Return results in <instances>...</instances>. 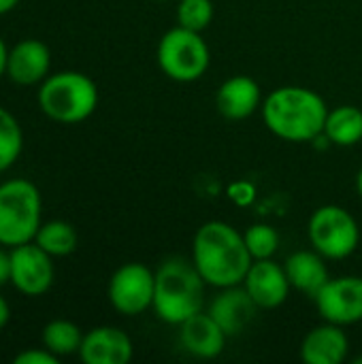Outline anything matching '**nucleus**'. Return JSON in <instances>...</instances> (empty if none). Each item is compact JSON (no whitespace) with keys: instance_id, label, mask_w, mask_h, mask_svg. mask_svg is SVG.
Wrapping results in <instances>:
<instances>
[{"instance_id":"obj_1","label":"nucleus","mask_w":362,"mask_h":364,"mask_svg":"<svg viewBox=\"0 0 362 364\" xmlns=\"http://www.w3.org/2000/svg\"><path fill=\"white\" fill-rule=\"evenodd\" d=\"M192 262L213 288H230L243 284L254 258L243 235L226 222L213 220L203 224L194 235Z\"/></svg>"},{"instance_id":"obj_2","label":"nucleus","mask_w":362,"mask_h":364,"mask_svg":"<svg viewBox=\"0 0 362 364\" xmlns=\"http://www.w3.org/2000/svg\"><path fill=\"white\" fill-rule=\"evenodd\" d=\"M329 107L324 98L301 85H284L262 102L265 126L280 139L292 143L316 141L324 132Z\"/></svg>"},{"instance_id":"obj_3","label":"nucleus","mask_w":362,"mask_h":364,"mask_svg":"<svg viewBox=\"0 0 362 364\" xmlns=\"http://www.w3.org/2000/svg\"><path fill=\"white\" fill-rule=\"evenodd\" d=\"M207 282L194 262L173 256L166 258L156 271V290L151 309L166 324H181L205 307Z\"/></svg>"},{"instance_id":"obj_4","label":"nucleus","mask_w":362,"mask_h":364,"mask_svg":"<svg viewBox=\"0 0 362 364\" xmlns=\"http://www.w3.org/2000/svg\"><path fill=\"white\" fill-rule=\"evenodd\" d=\"M38 109L58 124L85 122L98 107L96 83L77 70H60L38 83Z\"/></svg>"},{"instance_id":"obj_5","label":"nucleus","mask_w":362,"mask_h":364,"mask_svg":"<svg viewBox=\"0 0 362 364\" xmlns=\"http://www.w3.org/2000/svg\"><path fill=\"white\" fill-rule=\"evenodd\" d=\"M43 224V198L30 179L0 183V245L17 247L34 241Z\"/></svg>"},{"instance_id":"obj_6","label":"nucleus","mask_w":362,"mask_h":364,"mask_svg":"<svg viewBox=\"0 0 362 364\" xmlns=\"http://www.w3.org/2000/svg\"><path fill=\"white\" fill-rule=\"evenodd\" d=\"M156 58L162 73L179 83H190L201 79L211 62L209 47L201 36V32L181 26L169 30L160 38Z\"/></svg>"},{"instance_id":"obj_7","label":"nucleus","mask_w":362,"mask_h":364,"mask_svg":"<svg viewBox=\"0 0 362 364\" xmlns=\"http://www.w3.org/2000/svg\"><path fill=\"white\" fill-rule=\"evenodd\" d=\"M309 241L326 260L352 256L361 241V228L354 215L339 205H324L309 218Z\"/></svg>"},{"instance_id":"obj_8","label":"nucleus","mask_w":362,"mask_h":364,"mask_svg":"<svg viewBox=\"0 0 362 364\" xmlns=\"http://www.w3.org/2000/svg\"><path fill=\"white\" fill-rule=\"evenodd\" d=\"M156 273L141 264H122L109 279V303L122 316H139L154 305Z\"/></svg>"},{"instance_id":"obj_9","label":"nucleus","mask_w":362,"mask_h":364,"mask_svg":"<svg viewBox=\"0 0 362 364\" xmlns=\"http://www.w3.org/2000/svg\"><path fill=\"white\" fill-rule=\"evenodd\" d=\"M55 279L53 258L34 241L11 247V284L23 296H43Z\"/></svg>"},{"instance_id":"obj_10","label":"nucleus","mask_w":362,"mask_h":364,"mask_svg":"<svg viewBox=\"0 0 362 364\" xmlns=\"http://www.w3.org/2000/svg\"><path fill=\"white\" fill-rule=\"evenodd\" d=\"M314 301L324 322L339 326L356 324L362 320V277L346 275L329 279Z\"/></svg>"},{"instance_id":"obj_11","label":"nucleus","mask_w":362,"mask_h":364,"mask_svg":"<svg viewBox=\"0 0 362 364\" xmlns=\"http://www.w3.org/2000/svg\"><path fill=\"white\" fill-rule=\"evenodd\" d=\"M241 286L247 290L258 309H275L284 305L292 288L286 269L271 258L254 260Z\"/></svg>"},{"instance_id":"obj_12","label":"nucleus","mask_w":362,"mask_h":364,"mask_svg":"<svg viewBox=\"0 0 362 364\" xmlns=\"http://www.w3.org/2000/svg\"><path fill=\"white\" fill-rule=\"evenodd\" d=\"M51 51L38 38L17 41L9 49L6 77L17 85H36L49 77Z\"/></svg>"},{"instance_id":"obj_13","label":"nucleus","mask_w":362,"mask_h":364,"mask_svg":"<svg viewBox=\"0 0 362 364\" xmlns=\"http://www.w3.org/2000/svg\"><path fill=\"white\" fill-rule=\"evenodd\" d=\"M130 337L115 326H96L83 335L79 358L85 364H126L132 360Z\"/></svg>"},{"instance_id":"obj_14","label":"nucleus","mask_w":362,"mask_h":364,"mask_svg":"<svg viewBox=\"0 0 362 364\" xmlns=\"http://www.w3.org/2000/svg\"><path fill=\"white\" fill-rule=\"evenodd\" d=\"M256 311H258V305L252 301V296L241 284L222 288V292L209 305V316L220 324L226 337H235L243 333L247 324L254 320Z\"/></svg>"},{"instance_id":"obj_15","label":"nucleus","mask_w":362,"mask_h":364,"mask_svg":"<svg viewBox=\"0 0 362 364\" xmlns=\"http://www.w3.org/2000/svg\"><path fill=\"white\" fill-rule=\"evenodd\" d=\"M179 343L188 354L211 360L224 352L226 333L209 316V311H198L196 316L179 324Z\"/></svg>"},{"instance_id":"obj_16","label":"nucleus","mask_w":362,"mask_h":364,"mask_svg":"<svg viewBox=\"0 0 362 364\" xmlns=\"http://www.w3.org/2000/svg\"><path fill=\"white\" fill-rule=\"evenodd\" d=\"M260 102V85L247 75H235L226 79L215 94V107L226 119H245L256 113Z\"/></svg>"},{"instance_id":"obj_17","label":"nucleus","mask_w":362,"mask_h":364,"mask_svg":"<svg viewBox=\"0 0 362 364\" xmlns=\"http://www.w3.org/2000/svg\"><path fill=\"white\" fill-rule=\"evenodd\" d=\"M350 341L339 324H322L309 331L301 343V360L307 364H341L348 356Z\"/></svg>"},{"instance_id":"obj_18","label":"nucleus","mask_w":362,"mask_h":364,"mask_svg":"<svg viewBox=\"0 0 362 364\" xmlns=\"http://www.w3.org/2000/svg\"><path fill=\"white\" fill-rule=\"evenodd\" d=\"M286 275L290 279V286L299 292H303L309 299H316V294L324 288V284L331 279L329 277V267H326V258L320 252H309V250H301L294 252L286 264Z\"/></svg>"},{"instance_id":"obj_19","label":"nucleus","mask_w":362,"mask_h":364,"mask_svg":"<svg viewBox=\"0 0 362 364\" xmlns=\"http://www.w3.org/2000/svg\"><path fill=\"white\" fill-rule=\"evenodd\" d=\"M324 134L333 145H341V147L356 145L362 139V111L352 105L329 109Z\"/></svg>"},{"instance_id":"obj_20","label":"nucleus","mask_w":362,"mask_h":364,"mask_svg":"<svg viewBox=\"0 0 362 364\" xmlns=\"http://www.w3.org/2000/svg\"><path fill=\"white\" fill-rule=\"evenodd\" d=\"M34 243L38 247H43L51 258H64L77 250L79 237H77V230L73 224H68L64 220H49V222L41 224V228L34 237Z\"/></svg>"},{"instance_id":"obj_21","label":"nucleus","mask_w":362,"mask_h":364,"mask_svg":"<svg viewBox=\"0 0 362 364\" xmlns=\"http://www.w3.org/2000/svg\"><path fill=\"white\" fill-rule=\"evenodd\" d=\"M41 339L49 352H53L58 358H64L70 354H79L83 333L70 320H51L49 324H45Z\"/></svg>"},{"instance_id":"obj_22","label":"nucleus","mask_w":362,"mask_h":364,"mask_svg":"<svg viewBox=\"0 0 362 364\" xmlns=\"http://www.w3.org/2000/svg\"><path fill=\"white\" fill-rule=\"evenodd\" d=\"M23 151V130L17 117L0 105V173H6Z\"/></svg>"},{"instance_id":"obj_23","label":"nucleus","mask_w":362,"mask_h":364,"mask_svg":"<svg viewBox=\"0 0 362 364\" xmlns=\"http://www.w3.org/2000/svg\"><path fill=\"white\" fill-rule=\"evenodd\" d=\"M243 239L254 260L273 258L280 247V235L271 224H252L243 232Z\"/></svg>"},{"instance_id":"obj_24","label":"nucleus","mask_w":362,"mask_h":364,"mask_svg":"<svg viewBox=\"0 0 362 364\" xmlns=\"http://www.w3.org/2000/svg\"><path fill=\"white\" fill-rule=\"evenodd\" d=\"M213 19V2L211 0H181L177 6V21L181 28L203 32L209 28Z\"/></svg>"},{"instance_id":"obj_25","label":"nucleus","mask_w":362,"mask_h":364,"mask_svg":"<svg viewBox=\"0 0 362 364\" xmlns=\"http://www.w3.org/2000/svg\"><path fill=\"white\" fill-rule=\"evenodd\" d=\"M58 356L53 352H49L45 346L43 348H30V350H23L19 352L13 363L15 364H58Z\"/></svg>"},{"instance_id":"obj_26","label":"nucleus","mask_w":362,"mask_h":364,"mask_svg":"<svg viewBox=\"0 0 362 364\" xmlns=\"http://www.w3.org/2000/svg\"><path fill=\"white\" fill-rule=\"evenodd\" d=\"M228 196H230L237 205L245 207V205H250V203L254 200L256 190H254V186L247 183V181H237V183H233V186L228 188Z\"/></svg>"},{"instance_id":"obj_27","label":"nucleus","mask_w":362,"mask_h":364,"mask_svg":"<svg viewBox=\"0 0 362 364\" xmlns=\"http://www.w3.org/2000/svg\"><path fill=\"white\" fill-rule=\"evenodd\" d=\"M11 284V250L0 245V286Z\"/></svg>"},{"instance_id":"obj_28","label":"nucleus","mask_w":362,"mask_h":364,"mask_svg":"<svg viewBox=\"0 0 362 364\" xmlns=\"http://www.w3.org/2000/svg\"><path fill=\"white\" fill-rule=\"evenodd\" d=\"M11 322V305L9 301L0 294V331Z\"/></svg>"},{"instance_id":"obj_29","label":"nucleus","mask_w":362,"mask_h":364,"mask_svg":"<svg viewBox=\"0 0 362 364\" xmlns=\"http://www.w3.org/2000/svg\"><path fill=\"white\" fill-rule=\"evenodd\" d=\"M6 62H9V47H6L4 38L0 36V77L6 75Z\"/></svg>"},{"instance_id":"obj_30","label":"nucleus","mask_w":362,"mask_h":364,"mask_svg":"<svg viewBox=\"0 0 362 364\" xmlns=\"http://www.w3.org/2000/svg\"><path fill=\"white\" fill-rule=\"evenodd\" d=\"M21 0H0V15H6V13H11L17 4H19Z\"/></svg>"},{"instance_id":"obj_31","label":"nucleus","mask_w":362,"mask_h":364,"mask_svg":"<svg viewBox=\"0 0 362 364\" xmlns=\"http://www.w3.org/2000/svg\"><path fill=\"white\" fill-rule=\"evenodd\" d=\"M356 188H358V194L362 196V168L358 171V175H356Z\"/></svg>"}]
</instances>
